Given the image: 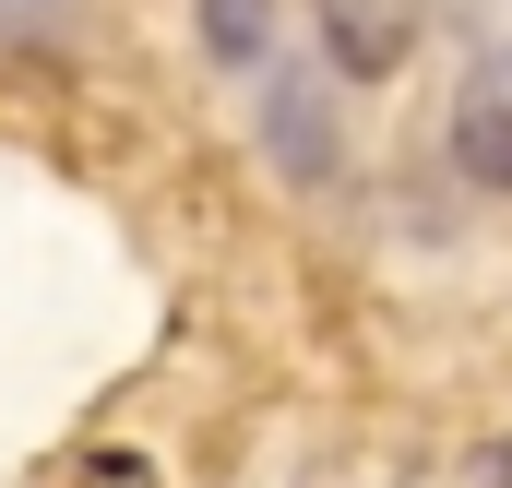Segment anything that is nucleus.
I'll return each instance as SVG.
<instances>
[{
    "mask_svg": "<svg viewBox=\"0 0 512 488\" xmlns=\"http://www.w3.org/2000/svg\"><path fill=\"white\" fill-rule=\"evenodd\" d=\"M453 167H465V191H512V84H477L453 108Z\"/></svg>",
    "mask_w": 512,
    "mask_h": 488,
    "instance_id": "nucleus-2",
    "label": "nucleus"
},
{
    "mask_svg": "<svg viewBox=\"0 0 512 488\" xmlns=\"http://www.w3.org/2000/svg\"><path fill=\"white\" fill-rule=\"evenodd\" d=\"M310 12H322V48H334L346 84H382L417 48V0H310Z\"/></svg>",
    "mask_w": 512,
    "mask_h": 488,
    "instance_id": "nucleus-1",
    "label": "nucleus"
},
{
    "mask_svg": "<svg viewBox=\"0 0 512 488\" xmlns=\"http://www.w3.org/2000/svg\"><path fill=\"white\" fill-rule=\"evenodd\" d=\"M96 488H143V465H131V453H108V465H96Z\"/></svg>",
    "mask_w": 512,
    "mask_h": 488,
    "instance_id": "nucleus-4",
    "label": "nucleus"
},
{
    "mask_svg": "<svg viewBox=\"0 0 512 488\" xmlns=\"http://www.w3.org/2000/svg\"><path fill=\"white\" fill-rule=\"evenodd\" d=\"M465 488H512V429H489V441L465 453Z\"/></svg>",
    "mask_w": 512,
    "mask_h": 488,
    "instance_id": "nucleus-3",
    "label": "nucleus"
}]
</instances>
